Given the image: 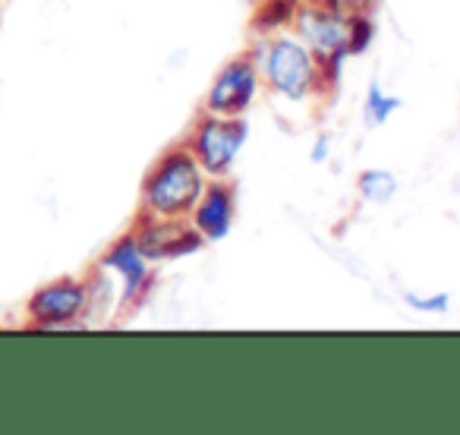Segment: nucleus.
I'll list each match as a JSON object with an SVG mask.
<instances>
[{
  "label": "nucleus",
  "mask_w": 460,
  "mask_h": 435,
  "mask_svg": "<svg viewBox=\"0 0 460 435\" xmlns=\"http://www.w3.org/2000/svg\"><path fill=\"white\" fill-rule=\"evenodd\" d=\"M259 95H262V76H259V67L250 58V51H243L215 73L208 92H205L202 111L221 117H246L256 108Z\"/></svg>",
  "instance_id": "6"
},
{
  "label": "nucleus",
  "mask_w": 460,
  "mask_h": 435,
  "mask_svg": "<svg viewBox=\"0 0 460 435\" xmlns=\"http://www.w3.org/2000/svg\"><path fill=\"white\" fill-rule=\"evenodd\" d=\"M237 186L230 183V177L208 180V186L202 190L199 202L192 205L186 221L205 240V246L224 244L230 237V231H234V225H237Z\"/></svg>",
  "instance_id": "9"
},
{
  "label": "nucleus",
  "mask_w": 460,
  "mask_h": 435,
  "mask_svg": "<svg viewBox=\"0 0 460 435\" xmlns=\"http://www.w3.org/2000/svg\"><path fill=\"white\" fill-rule=\"evenodd\" d=\"M250 58L259 67L262 89L281 102L319 104L334 95L322 64L290 29L256 35V41L250 45Z\"/></svg>",
  "instance_id": "1"
},
{
  "label": "nucleus",
  "mask_w": 460,
  "mask_h": 435,
  "mask_svg": "<svg viewBox=\"0 0 460 435\" xmlns=\"http://www.w3.org/2000/svg\"><path fill=\"white\" fill-rule=\"evenodd\" d=\"M208 173L196 161V155L177 142L164 148L161 158L146 171L139 186V215L148 218H190L192 205L199 202L202 190L208 186Z\"/></svg>",
  "instance_id": "2"
},
{
  "label": "nucleus",
  "mask_w": 460,
  "mask_h": 435,
  "mask_svg": "<svg viewBox=\"0 0 460 435\" xmlns=\"http://www.w3.org/2000/svg\"><path fill=\"white\" fill-rule=\"evenodd\" d=\"M401 104H403L401 95H391V92L382 89L378 79H372L369 89H366V95H363V123L369 129L385 127V123L401 111Z\"/></svg>",
  "instance_id": "11"
},
{
  "label": "nucleus",
  "mask_w": 460,
  "mask_h": 435,
  "mask_svg": "<svg viewBox=\"0 0 460 435\" xmlns=\"http://www.w3.org/2000/svg\"><path fill=\"white\" fill-rule=\"evenodd\" d=\"M98 269H104L117 284H120V306L123 313L136 309L148 297L155 284V262L142 253L133 234H123L120 240L108 246L98 259Z\"/></svg>",
  "instance_id": "7"
},
{
  "label": "nucleus",
  "mask_w": 460,
  "mask_h": 435,
  "mask_svg": "<svg viewBox=\"0 0 460 435\" xmlns=\"http://www.w3.org/2000/svg\"><path fill=\"white\" fill-rule=\"evenodd\" d=\"M372 41H376V20H372V13L357 16V20H353V32H350V54L353 58L366 54Z\"/></svg>",
  "instance_id": "13"
},
{
  "label": "nucleus",
  "mask_w": 460,
  "mask_h": 435,
  "mask_svg": "<svg viewBox=\"0 0 460 435\" xmlns=\"http://www.w3.org/2000/svg\"><path fill=\"white\" fill-rule=\"evenodd\" d=\"M290 32L313 51V58L322 64L325 79L332 89H338L341 67L353 58L350 54V32L353 20L328 7L325 0H300L290 20Z\"/></svg>",
  "instance_id": "3"
},
{
  "label": "nucleus",
  "mask_w": 460,
  "mask_h": 435,
  "mask_svg": "<svg viewBox=\"0 0 460 435\" xmlns=\"http://www.w3.org/2000/svg\"><path fill=\"white\" fill-rule=\"evenodd\" d=\"M397 192H401V180H397V173L385 171V167H366V171H359L357 177V196L363 199L366 205H388L397 199Z\"/></svg>",
  "instance_id": "10"
},
{
  "label": "nucleus",
  "mask_w": 460,
  "mask_h": 435,
  "mask_svg": "<svg viewBox=\"0 0 460 435\" xmlns=\"http://www.w3.org/2000/svg\"><path fill=\"white\" fill-rule=\"evenodd\" d=\"M129 234H133L136 244L142 246V253H146L155 265L177 262V259L192 256V253H199L205 246V240L192 231V225L190 221H183V218L136 215Z\"/></svg>",
  "instance_id": "8"
},
{
  "label": "nucleus",
  "mask_w": 460,
  "mask_h": 435,
  "mask_svg": "<svg viewBox=\"0 0 460 435\" xmlns=\"http://www.w3.org/2000/svg\"><path fill=\"white\" fill-rule=\"evenodd\" d=\"M403 303H407L410 309H416V313H426V315H445L451 313V294H403Z\"/></svg>",
  "instance_id": "12"
},
{
  "label": "nucleus",
  "mask_w": 460,
  "mask_h": 435,
  "mask_svg": "<svg viewBox=\"0 0 460 435\" xmlns=\"http://www.w3.org/2000/svg\"><path fill=\"white\" fill-rule=\"evenodd\" d=\"M246 142H250V120L246 117H221L208 114V111H202L192 120L190 133L183 136V146L196 155V161L211 180L234 173Z\"/></svg>",
  "instance_id": "4"
},
{
  "label": "nucleus",
  "mask_w": 460,
  "mask_h": 435,
  "mask_svg": "<svg viewBox=\"0 0 460 435\" xmlns=\"http://www.w3.org/2000/svg\"><path fill=\"white\" fill-rule=\"evenodd\" d=\"M85 309H89V284L85 278H58V281L39 288L26 303L29 325L41 332H64V328H83Z\"/></svg>",
  "instance_id": "5"
},
{
  "label": "nucleus",
  "mask_w": 460,
  "mask_h": 435,
  "mask_svg": "<svg viewBox=\"0 0 460 435\" xmlns=\"http://www.w3.org/2000/svg\"><path fill=\"white\" fill-rule=\"evenodd\" d=\"M328 7H334L338 13L350 16V20H357V16H369L372 10H376L378 0H325Z\"/></svg>",
  "instance_id": "14"
},
{
  "label": "nucleus",
  "mask_w": 460,
  "mask_h": 435,
  "mask_svg": "<svg viewBox=\"0 0 460 435\" xmlns=\"http://www.w3.org/2000/svg\"><path fill=\"white\" fill-rule=\"evenodd\" d=\"M332 148H334L332 133H319L313 139V148H309V158H313L315 164H325V161L332 158Z\"/></svg>",
  "instance_id": "15"
}]
</instances>
